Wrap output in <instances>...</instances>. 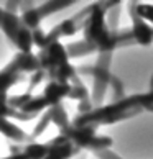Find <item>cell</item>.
Masks as SVG:
<instances>
[{
    "label": "cell",
    "mask_w": 153,
    "mask_h": 159,
    "mask_svg": "<svg viewBox=\"0 0 153 159\" xmlns=\"http://www.w3.org/2000/svg\"><path fill=\"white\" fill-rule=\"evenodd\" d=\"M38 59H40V64H41V70L50 72V70L58 69V67L64 66V64H69L71 56H69V52H68V48L61 43V41H55V43L48 44L46 48L40 49Z\"/></svg>",
    "instance_id": "8992f818"
},
{
    "label": "cell",
    "mask_w": 153,
    "mask_h": 159,
    "mask_svg": "<svg viewBox=\"0 0 153 159\" xmlns=\"http://www.w3.org/2000/svg\"><path fill=\"white\" fill-rule=\"evenodd\" d=\"M153 107V90L145 93H133L122 100H117L109 105H102L99 108H94L89 113L78 115L73 120L78 126H101V125H112V123L132 118V116L142 113L143 110Z\"/></svg>",
    "instance_id": "7a4b0ae2"
},
{
    "label": "cell",
    "mask_w": 153,
    "mask_h": 159,
    "mask_svg": "<svg viewBox=\"0 0 153 159\" xmlns=\"http://www.w3.org/2000/svg\"><path fill=\"white\" fill-rule=\"evenodd\" d=\"M132 8L135 10L140 18L146 23H153V3H140V2H130Z\"/></svg>",
    "instance_id": "2e32d148"
},
{
    "label": "cell",
    "mask_w": 153,
    "mask_h": 159,
    "mask_svg": "<svg viewBox=\"0 0 153 159\" xmlns=\"http://www.w3.org/2000/svg\"><path fill=\"white\" fill-rule=\"evenodd\" d=\"M128 13L132 18V36L135 39V43L140 46H148L153 43V28L150 26V23L143 21L140 16L135 13V10L132 8V5L128 3Z\"/></svg>",
    "instance_id": "9c48e42d"
},
{
    "label": "cell",
    "mask_w": 153,
    "mask_h": 159,
    "mask_svg": "<svg viewBox=\"0 0 153 159\" xmlns=\"http://www.w3.org/2000/svg\"><path fill=\"white\" fill-rule=\"evenodd\" d=\"M0 133L5 134L8 139H13L15 143H31V134L25 133L22 128L13 125L8 118H0Z\"/></svg>",
    "instance_id": "8fae6325"
},
{
    "label": "cell",
    "mask_w": 153,
    "mask_h": 159,
    "mask_svg": "<svg viewBox=\"0 0 153 159\" xmlns=\"http://www.w3.org/2000/svg\"><path fill=\"white\" fill-rule=\"evenodd\" d=\"M5 10L17 15V11L20 10V2H7V3H5Z\"/></svg>",
    "instance_id": "603a6c76"
},
{
    "label": "cell",
    "mask_w": 153,
    "mask_h": 159,
    "mask_svg": "<svg viewBox=\"0 0 153 159\" xmlns=\"http://www.w3.org/2000/svg\"><path fill=\"white\" fill-rule=\"evenodd\" d=\"M36 115H26L23 113V111L20 110H15L13 107L10 105V97L7 95V93H2L0 92V118H15V120H31L35 118Z\"/></svg>",
    "instance_id": "7c38bea8"
},
{
    "label": "cell",
    "mask_w": 153,
    "mask_h": 159,
    "mask_svg": "<svg viewBox=\"0 0 153 159\" xmlns=\"http://www.w3.org/2000/svg\"><path fill=\"white\" fill-rule=\"evenodd\" d=\"M110 89H112V92H114V102L125 98V93H123V84L117 77H114L112 82H110Z\"/></svg>",
    "instance_id": "d6986e66"
},
{
    "label": "cell",
    "mask_w": 153,
    "mask_h": 159,
    "mask_svg": "<svg viewBox=\"0 0 153 159\" xmlns=\"http://www.w3.org/2000/svg\"><path fill=\"white\" fill-rule=\"evenodd\" d=\"M119 16H120V2H112L110 8L107 11V25L110 31H119Z\"/></svg>",
    "instance_id": "e0dca14e"
},
{
    "label": "cell",
    "mask_w": 153,
    "mask_h": 159,
    "mask_svg": "<svg viewBox=\"0 0 153 159\" xmlns=\"http://www.w3.org/2000/svg\"><path fill=\"white\" fill-rule=\"evenodd\" d=\"M50 123H53V116H51V111H50V110H46V111H45V115L40 118L38 125L35 126V129L31 131V139H33V141H35V139H38L41 134L45 133V129L48 128Z\"/></svg>",
    "instance_id": "ac0fdd59"
},
{
    "label": "cell",
    "mask_w": 153,
    "mask_h": 159,
    "mask_svg": "<svg viewBox=\"0 0 153 159\" xmlns=\"http://www.w3.org/2000/svg\"><path fill=\"white\" fill-rule=\"evenodd\" d=\"M99 159H122L120 156H117L115 152H112L110 149H104V151H97V152H94Z\"/></svg>",
    "instance_id": "7402d4cb"
},
{
    "label": "cell",
    "mask_w": 153,
    "mask_h": 159,
    "mask_svg": "<svg viewBox=\"0 0 153 159\" xmlns=\"http://www.w3.org/2000/svg\"><path fill=\"white\" fill-rule=\"evenodd\" d=\"M74 2L73 0H58V2H45L38 5V7L35 8H30L26 11H23V13L20 15V18L23 21V25H25L26 28H30L31 31L38 30V28H41V20L45 18V16L48 15H53L56 13V11H61L64 8L68 7H73Z\"/></svg>",
    "instance_id": "5b68a950"
},
{
    "label": "cell",
    "mask_w": 153,
    "mask_h": 159,
    "mask_svg": "<svg viewBox=\"0 0 153 159\" xmlns=\"http://www.w3.org/2000/svg\"><path fill=\"white\" fill-rule=\"evenodd\" d=\"M97 128L94 126H78L71 121L66 128L61 129V134H64L73 144H76L79 149H89V151H104L110 149L112 146V138L104 136V134H97Z\"/></svg>",
    "instance_id": "3957f363"
},
{
    "label": "cell",
    "mask_w": 153,
    "mask_h": 159,
    "mask_svg": "<svg viewBox=\"0 0 153 159\" xmlns=\"http://www.w3.org/2000/svg\"><path fill=\"white\" fill-rule=\"evenodd\" d=\"M10 64L13 66L18 72L23 74H35L41 70V64L38 59V54H33V52H17L13 56V59L10 61Z\"/></svg>",
    "instance_id": "30bf717a"
},
{
    "label": "cell",
    "mask_w": 153,
    "mask_h": 159,
    "mask_svg": "<svg viewBox=\"0 0 153 159\" xmlns=\"http://www.w3.org/2000/svg\"><path fill=\"white\" fill-rule=\"evenodd\" d=\"M0 30L17 46L18 52H31V48L35 46L33 31L23 25L18 15L0 8Z\"/></svg>",
    "instance_id": "277c9868"
},
{
    "label": "cell",
    "mask_w": 153,
    "mask_h": 159,
    "mask_svg": "<svg viewBox=\"0 0 153 159\" xmlns=\"http://www.w3.org/2000/svg\"><path fill=\"white\" fill-rule=\"evenodd\" d=\"M112 2H97L91 5V13L86 20V25L82 28L84 38L97 54H112L120 46L133 44L135 39L132 36V30H122V31H110L107 25V11Z\"/></svg>",
    "instance_id": "6da1fadb"
},
{
    "label": "cell",
    "mask_w": 153,
    "mask_h": 159,
    "mask_svg": "<svg viewBox=\"0 0 153 159\" xmlns=\"http://www.w3.org/2000/svg\"><path fill=\"white\" fill-rule=\"evenodd\" d=\"M71 82H61V80H48L45 85L43 92L40 93L43 100L48 105V108H53L60 105L64 98H69L71 95Z\"/></svg>",
    "instance_id": "ba28073f"
},
{
    "label": "cell",
    "mask_w": 153,
    "mask_h": 159,
    "mask_svg": "<svg viewBox=\"0 0 153 159\" xmlns=\"http://www.w3.org/2000/svg\"><path fill=\"white\" fill-rule=\"evenodd\" d=\"M45 77H46V72H45V70H38V72H35L31 77H30V85H28V90H26V92L31 93V90H33L36 85H40L41 82L45 80Z\"/></svg>",
    "instance_id": "ffe728a7"
},
{
    "label": "cell",
    "mask_w": 153,
    "mask_h": 159,
    "mask_svg": "<svg viewBox=\"0 0 153 159\" xmlns=\"http://www.w3.org/2000/svg\"><path fill=\"white\" fill-rule=\"evenodd\" d=\"M50 111H51V116H53V123L60 128V131L71 123V120H69V116H68V111H66V108L63 107V103L50 108Z\"/></svg>",
    "instance_id": "9a60e30c"
},
{
    "label": "cell",
    "mask_w": 153,
    "mask_h": 159,
    "mask_svg": "<svg viewBox=\"0 0 153 159\" xmlns=\"http://www.w3.org/2000/svg\"><path fill=\"white\" fill-rule=\"evenodd\" d=\"M81 152L76 144H73L64 134L58 133L51 141H48V152L43 159H73Z\"/></svg>",
    "instance_id": "52a82bcc"
},
{
    "label": "cell",
    "mask_w": 153,
    "mask_h": 159,
    "mask_svg": "<svg viewBox=\"0 0 153 159\" xmlns=\"http://www.w3.org/2000/svg\"><path fill=\"white\" fill-rule=\"evenodd\" d=\"M71 95L69 98L73 100H78V102H84V100H91V93L87 90V87L84 85V82H82L81 75H76V77L71 80Z\"/></svg>",
    "instance_id": "4fadbf2b"
},
{
    "label": "cell",
    "mask_w": 153,
    "mask_h": 159,
    "mask_svg": "<svg viewBox=\"0 0 153 159\" xmlns=\"http://www.w3.org/2000/svg\"><path fill=\"white\" fill-rule=\"evenodd\" d=\"M22 149H23L22 144H18V146H17V144H12V146H10V152H12V154L7 156V157H0V159H28L26 154H25Z\"/></svg>",
    "instance_id": "44dd1931"
},
{
    "label": "cell",
    "mask_w": 153,
    "mask_h": 159,
    "mask_svg": "<svg viewBox=\"0 0 153 159\" xmlns=\"http://www.w3.org/2000/svg\"><path fill=\"white\" fill-rule=\"evenodd\" d=\"M66 48H68V52H69V56H71V57H82V56H87V54H92V52H96V49H94L86 39L69 43Z\"/></svg>",
    "instance_id": "5bb4252c"
},
{
    "label": "cell",
    "mask_w": 153,
    "mask_h": 159,
    "mask_svg": "<svg viewBox=\"0 0 153 159\" xmlns=\"http://www.w3.org/2000/svg\"><path fill=\"white\" fill-rule=\"evenodd\" d=\"M150 90H153V74H151V79H150Z\"/></svg>",
    "instance_id": "cb8c5ba5"
}]
</instances>
